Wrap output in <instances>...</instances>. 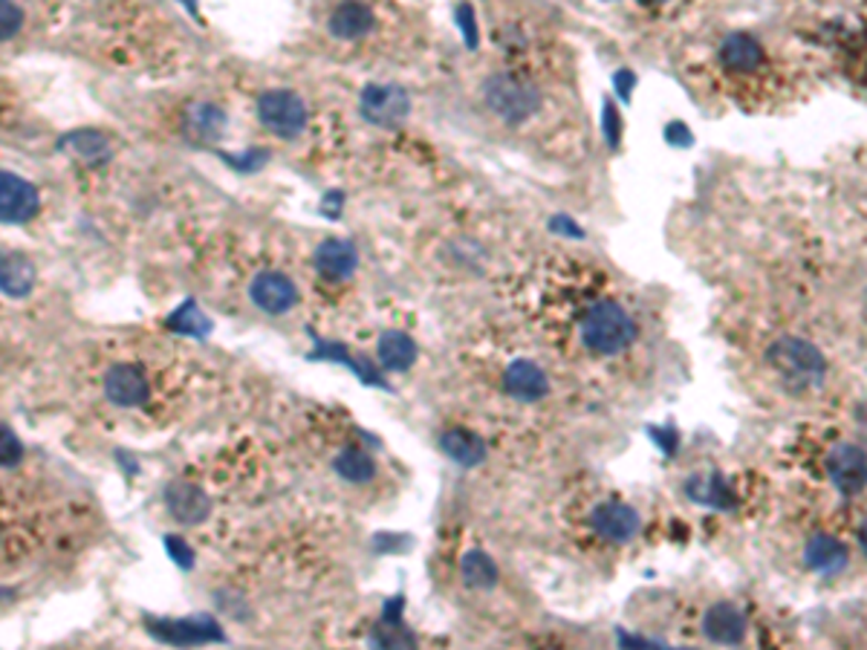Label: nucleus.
Masks as SVG:
<instances>
[{
    "label": "nucleus",
    "instance_id": "nucleus-1",
    "mask_svg": "<svg viewBox=\"0 0 867 650\" xmlns=\"http://www.w3.org/2000/svg\"><path fill=\"white\" fill-rule=\"evenodd\" d=\"M633 338H637V324L625 313V306L614 304V301H602L584 315L582 342L590 353L616 356V353L633 345Z\"/></svg>",
    "mask_w": 867,
    "mask_h": 650
},
{
    "label": "nucleus",
    "instance_id": "nucleus-2",
    "mask_svg": "<svg viewBox=\"0 0 867 650\" xmlns=\"http://www.w3.org/2000/svg\"><path fill=\"white\" fill-rule=\"evenodd\" d=\"M767 361L781 376H787L790 382L799 384H819L827 373V361H824L822 350L804 338L787 336L781 342L767 350Z\"/></svg>",
    "mask_w": 867,
    "mask_h": 650
},
{
    "label": "nucleus",
    "instance_id": "nucleus-3",
    "mask_svg": "<svg viewBox=\"0 0 867 650\" xmlns=\"http://www.w3.org/2000/svg\"><path fill=\"white\" fill-rule=\"evenodd\" d=\"M486 105L491 113H498L503 122H527L541 108V93L514 76H491L484 87Z\"/></svg>",
    "mask_w": 867,
    "mask_h": 650
},
{
    "label": "nucleus",
    "instance_id": "nucleus-4",
    "mask_svg": "<svg viewBox=\"0 0 867 650\" xmlns=\"http://www.w3.org/2000/svg\"><path fill=\"white\" fill-rule=\"evenodd\" d=\"M258 116L272 133L292 139L307 124V108L292 90H269L258 99Z\"/></svg>",
    "mask_w": 867,
    "mask_h": 650
},
{
    "label": "nucleus",
    "instance_id": "nucleus-5",
    "mask_svg": "<svg viewBox=\"0 0 867 650\" xmlns=\"http://www.w3.org/2000/svg\"><path fill=\"white\" fill-rule=\"evenodd\" d=\"M411 113V99L402 87L370 85L361 93V116L377 128H400Z\"/></svg>",
    "mask_w": 867,
    "mask_h": 650
},
{
    "label": "nucleus",
    "instance_id": "nucleus-6",
    "mask_svg": "<svg viewBox=\"0 0 867 650\" xmlns=\"http://www.w3.org/2000/svg\"><path fill=\"white\" fill-rule=\"evenodd\" d=\"M39 192L21 176L0 171V223H26L39 215Z\"/></svg>",
    "mask_w": 867,
    "mask_h": 650
},
{
    "label": "nucleus",
    "instance_id": "nucleus-7",
    "mask_svg": "<svg viewBox=\"0 0 867 650\" xmlns=\"http://www.w3.org/2000/svg\"><path fill=\"white\" fill-rule=\"evenodd\" d=\"M827 472L842 495H859L865 489V452L861 445H836L827 457Z\"/></svg>",
    "mask_w": 867,
    "mask_h": 650
},
{
    "label": "nucleus",
    "instance_id": "nucleus-8",
    "mask_svg": "<svg viewBox=\"0 0 867 650\" xmlns=\"http://www.w3.org/2000/svg\"><path fill=\"white\" fill-rule=\"evenodd\" d=\"M249 295H252L254 306H261L263 313L269 315H281L299 304V290H295V283H292L286 275H281V272H261V275L252 281Z\"/></svg>",
    "mask_w": 867,
    "mask_h": 650
},
{
    "label": "nucleus",
    "instance_id": "nucleus-9",
    "mask_svg": "<svg viewBox=\"0 0 867 650\" xmlns=\"http://www.w3.org/2000/svg\"><path fill=\"white\" fill-rule=\"evenodd\" d=\"M746 613L729 602L712 605L703 616V633L714 644H740L746 639Z\"/></svg>",
    "mask_w": 867,
    "mask_h": 650
},
{
    "label": "nucleus",
    "instance_id": "nucleus-10",
    "mask_svg": "<svg viewBox=\"0 0 867 650\" xmlns=\"http://www.w3.org/2000/svg\"><path fill=\"white\" fill-rule=\"evenodd\" d=\"M590 527L607 541L625 543L637 535L642 520H639L637 509H630L628 503H602L593 509Z\"/></svg>",
    "mask_w": 867,
    "mask_h": 650
},
{
    "label": "nucleus",
    "instance_id": "nucleus-11",
    "mask_svg": "<svg viewBox=\"0 0 867 650\" xmlns=\"http://www.w3.org/2000/svg\"><path fill=\"white\" fill-rule=\"evenodd\" d=\"M503 384H507L509 397L521 399V402H538L550 393V379L530 359L512 361L503 373Z\"/></svg>",
    "mask_w": 867,
    "mask_h": 650
},
{
    "label": "nucleus",
    "instance_id": "nucleus-12",
    "mask_svg": "<svg viewBox=\"0 0 867 650\" xmlns=\"http://www.w3.org/2000/svg\"><path fill=\"white\" fill-rule=\"evenodd\" d=\"M315 267L318 272L333 281H345L356 272L359 267V254H356V246L347 243V240H324L318 249H315Z\"/></svg>",
    "mask_w": 867,
    "mask_h": 650
},
{
    "label": "nucleus",
    "instance_id": "nucleus-13",
    "mask_svg": "<svg viewBox=\"0 0 867 650\" xmlns=\"http://www.w3.org/2000/svg\"><path fill=\"white\" fill-rule=\"evenodd\" d=\"M373 23H377V18H373L370 7H365L359 0H345V3H338V7L333 9L327 26H330L336 39L354 41L361 39V35H368V32L373 30Z\"/></svg>",
    "mask_w": 867,
    "mask_h": 650
},
{
    "label": "nucleus",
    "instance_id": "nucleus-14",
    "mask_svg": "<svg viewBox=\"0 0 867 650\" xmlns=\"http://www.w3.org/2000/svg\"><path fill=\"white\" fill-rule=\"evenodd\" d=\"M105 390H108V397L113 399L116 405L137 408L148 399V379L131 365H119L105 379Z\"/></svg>",
    "mask_w": 867,
    "mask_h": 650
},
{
    "label": "nucleus",
    "instance_id": "nucleus-15",
    "mask_svg": "<svg viewBox=\"0 0 867 650\" xmlns=\"http://www.w3.org/2000/svg\"><path fill=\"white\" fill-rule=\"evenodd\" d=\"M720 64L729 73H755L763 64V50L758 41L746 32H735L723 41L720 46Z\"/></svg>",
    "mask_w": 867,
    "mask_h": 650
},
{
    "label": "nucleus",
    "instance_id": "nucleus-16",
    "mask_svg": "<svg viewBox=\"0 0 867 650\" xmlns=\"http://www.w3.org/2000/svg\"><path fill=\"white\" fill-rule=\"evenodd\" d=\"M440 448L445 452V457L454 459L457 466H480L486 459V443L475 431L468 429H448L440 436Z\"/></svg>",
    "mask_w": 867,
    "mask_h": 650
},
{
    "label": "nucleus",
    "instance_id": "nucleus-17",
    "mask_svg": "<svg viewBox=\"0 0 867 650\" xmlns=\"http://www.w3.org/2000/svg\"><path fill=\"white\" fill-rule=\"evenodd\" d=\"M35 286V267L30 258L18 252L0 254V292H7L12 299L30 295Z\"/></svg>",
    "mask_w": 867,
    "mask_h": 650
},
{
    "label": "nucleus",
    "instance_id": "nucleus-18",
    "mask_svg": "<svg viewBox=\"0 0 867 650\" xmlns=\"http://www.w3.org/2000/svg\"><path fill=\"white\" fill-rule=\"evenodd\" d=\"M165 503H169L171 514L183 523H201L208 514V498L192 483H174L165 491Z\"/></svg>",
    "mask_w": 867,
    "mask_h": 650
},
{
    "label": "nucleus",
    "instance_id": "nucleus-19",
    "mask_svg": "<svg viewBox=\"0 0 867 650\" xmlns=\"http://www.w3.org/2000/svg\"><path fill=\"white\" fill-rule=\"evenodd\" d=\"M804 561L810 570H819V573H838V570H845L847 564L845 543L838 541V538L819 532V535H813L810 543H806Z\"/></svg>",
    "mask_w": 867,
    "mask_h": 650
},
{
    "label": "nucleus",
    "instance_id": "nucleus-20",
    "mask_svg": "<svg viewBox=\"0 0 867 650\" xmlns=\"http://www.w3.org/2000/svg\"><path fill=\"white\" fill-rule=\"evenodd\" d=\"M377 353L384 370H400L402 373V370H408L416 361V342L411 336H405V333L391 329V333H384V336L379 338Z\"/></svg>",
    "mask_w": 867,
    "mask_h": 650
},
{
    "label": "nucleus",
    "instance_id": "nucleus-21",
    "mask_svg": "<svg viewBox=\"0 0 867 650\" xmlns=\"http://www.w3.org/2000/svg\"><path fill=\"white\" fill-rule=\"evenodd\" d=\"M160 639L174 644H192V642H208V639H223L220 628L212 619L201 621H162V628L154 630Z\"/></svg>",
    "mask_w": 867,
    "mask_h": 650
},
{
    "label": "nucleus",
    "instance_id": "nucleus-22",
    "mask_svg": "<svg viewBox=\"0 0 867 650\" xmlns=\"http://www.w3.org/2000/svg\"><path fill=\"white\" fill-rule=\"evenodd\" d=\"M460 573H463V582H466L468 587H477V589H491L500 578L498 564H495L491 555H486L484 550L466 552L460 561Z\"/></svg>",
    "mask_w": 867,
    "mask_h": 650
},
{
    "label": "nucleus",
    "instance_id": "nucleus-23",
    "mask_svg": "<svg viewBox=\"0 0 867 650\" xmlns=\"http://www.w3.org/2000/svg\"><path fill=\"white\" fill-rule=\"evenodd\" d=\"M689 498L697 500V503H706V506H717V509H729L731 503H735V498H731L729 486H723L720 477H694V480H689Z\"/></svg>",
    "mask_w": 867,
    "mask_h": 650
},
{
    "label": "nucleus",
    "instance_id": "nucleus-24",
    "mask_svg": "<svg viewBox=\"0 0 867 650\" xmlns=\"http://www.w3.org/2000/svg\"><path fill=\"white\" fill-rule=\"evenodd\" d=\"M336 472L347 483H368L370 477L377 475V466H373L370 454L359 452V448H347V452L336 457Z\"/></svg>",
    "mask_w": 867,
    "mask_h": 650
},
{
    "label": "nucleus",
    "instance_id": "nucleus-25",
    "mask_svg": "<svg viewBox=\"0 0 867 650\" xmlns=\"http://www.w3.org/2000/svg\"><path fill=\"white\" fill-rule=\"evenodd\" d=\"M23 26V9L15 0H0V41L15 39Z\"/></svg>",
    "mask_w": 867,
    "mask_h": 650
},
{
    "label": "nucleus",
    "instance_id": "nucleus-26",
    "mask_svg": "<svg viewBox=\"0 0 867 650\" xmlns=\"http://www.w3.org/2000/svg\"><path fill=\"white\" fill-rule=\"evenodd\" d=\"M21 457L23 448L18 436L12 431L0 429V466H15V463H21Z\"/></svg>",
    "mask_w": 867,
    "mask_h": 650
},
{
    "label": "nucleus",
    "instance_id": "nucleus-27",
    "mask_svg": "<svg viewBox=\"0 0 867 650\" xmlns=\"http://www.w3.org/2000/svg\"><path fill=\"white\" fill-rule=\"evenodd\" d=\"M605 124H607V139H610V145H616V139H619V116H616L614 105H605Z\"/></svg>",
    "mask_w": 867,
    "mask_h": 650
},
{
    "label": "nucleus",
    "instance_id": "nucleus-28",
    "mask_svg": "<svg viewBox=\"0 0 867 650\" xmlns=\"http://www.w3.org/2000/svg\"><path fill=\"white\" fill-rule=\"evenodd\" d=\"M183 3H185V7H188V9H192V12H194V9H197V0H183Z\"/></svg>",
    "mask_w": 867,
    "mask_h": 650
},
{
    "label": "nucleus",
    "instance_id": "nucleus-29",
    "mask_svg": "<svg viewBox=\"0 0 867 650\" xmlns=\"http://www.w3.org/2000/svg\"><path fill=\"white\" fill-rule=\"evenodd\" d=\"M642 3H662V0H642Z\"/></svg>",
    "mask_w": 867,
    "mask_h": 650
}]
</instances>
